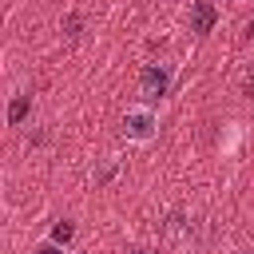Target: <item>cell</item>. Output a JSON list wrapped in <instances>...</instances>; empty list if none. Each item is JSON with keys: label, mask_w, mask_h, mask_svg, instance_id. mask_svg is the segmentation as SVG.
<instances>
[{"label": "cell", "mask_w": 254, "mask_h": 254, "mask_svg": "<svg viewBox=\"0 0 254 254\" xmlns=\"http://www.w3.org/2000/svg\"><path fill=\"white\" fill-rule=\"evenodd\" d=\"M159 135V115L151 107H131L123 115V139L127 143H151Z\"/></svg>", "instance_id": "6da1fadb"}, {"label": "cell", "mask_w": 254, "mask_h": 254, "mask_svg": "<svg viewBox=\"0 0 254 254\" xmlns=\"http://www.w3.org/2000/svg\"><path fill=\"white\" fill-rule=\"evenodd\" d=\"M139 87H143V95H167V87H171V64H147L143 67V75H139Z\"/></svg>", "instance_id": "7a4b0ae2"}, {"label": "cell", "mask_w": 254, "mask_h": 254, "mask_svg": "<svg viewBox=\"0 0 254 254\" xmlns=\"http://www.w3.org/2000/svg\"><path fill=\"white\" fill-rule=\"evenodd\" d=\"M214 20H218V12H214L210 0H198V4L190 8V32H198V36H206V32L214 28Z\"/></svg>", "instance_id": "3957f363"}, {"label": "cell", "mask_w": 254, "mask_h": 254, "mask_svg": "<svg viewBox=\"0 0 254 254\" xmlns=\"http://www.w3.org/2000/svg\"><path fill=\"white\" fill-rule=\"evenodd\" d=\"M28 107H32V99H28V95H20V99H12V107H8V123H20V119L28 115Z\"/></svg>", "instance_id": "277c9868"}, {"label": "cell", "mask_w": 254, "mask_h": 254, "mask_svg": "<svg viewBox=\"0 0 254 254\" xmlns=\"http://www.w3.org/2000/svg\"><path fill=\"white\" fill-rule=\"evenodd\" d=\"M71 222H56V230H52V242H71Z\"/></svg>", "instance_id": "5b68a950"}, {"label": "cell", "mask_w": 254, "mask_h": 254, "mask_svg": "<svg viewBox=\"0 0 254 254\" xmlns=\"http://www.w3.org/2000/svg\"><path fill=\"white\" fill-rule=\"evenodd\" d=\"M67 36H79V16H67Z\"/></svg>", "instance_id": "8992f818"}, {"label": "cell", "mask_w": 254, "mask_h": 254, "mask_svg": "<svg viewBox=\"0 0 254 254\" xmlns=\"http://www.w3.org/2000/svg\"><path fill=\"white\" fill-rule=\"evenodd\" d=\"M36 254H60V250H56V246H40Z\"/></svg>", "instance_id": "52a82bcc"}, {"label": "cell", "mask_w": 254, "mask_h": 254, "mask_svg": "<svg viewBox=\"0 0 254 254\" xmlns=\"http://www.w3.org/2000/svg\"><path fill=\"white\" fill-rule=\"evenodd\" d=\"M250 36H254V20H250Z\"/></svg>", "instance_id": "ba28073f"}, {"label": "cell", "mask_w": 254, "mask_h": 254, "mask_svg": "<svg viewBox=\"0 0 254 254\" xmlns=\"http://www.w3.org/2000/svg\"><path fill=\"white\" fill-rule=\"evenodd\" d=\"M143 254H155V250H143Z\"/></svg>", "instance_id": "9c48e42d"}]
</instances>
